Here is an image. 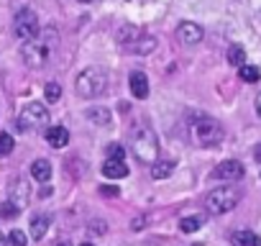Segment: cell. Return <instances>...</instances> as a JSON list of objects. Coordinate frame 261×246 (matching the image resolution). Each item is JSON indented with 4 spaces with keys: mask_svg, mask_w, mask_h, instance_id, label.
<instances>
[{
    "mask_svg": "<svg viewBox=\"0 0 261 246\" xmlns=\"http://www.w3.org/2000/svg\"><path fill=\"white\" fill-rule=\"evenodd\" d=\"M202 26L200 23H192V21H185V23H179V29H177V39H179V44H185V46H195V44H200L202 41Z\"/></svg>",
    "mask_w": 261,
    "mask_h": 246,
    "instance_id": "obj_8",
    "label": "cell"
},
{
    "mask_svg": "<svg viewBox=\"0 0 261 246\" xmlns=\"http://www.w3.org/2000/svg\"><path fill=\"white\" fill-rule=\"evenodd\" d=\"M49 126V110L46 105L41 103H26L21 115H18V131H36V129H44Z\"/></svg>",
    "mask_w": 261,
    "mask_h": 246,
    "instance_id": "obj_6",
    "label": "cell"
},
{
    "mask_svg": "<svg viewBox=\"0 0 261 246\" xmlns=\"http://www.w3.org/2000/svg\"><path fill=\"white\" fill-rule=\"evenodd\" d=\"M230 243L233 246H261V238L253 231H233L230 233Z\"/></svg>",
    "mask_w": 261,
    "mask_h": 246,
    "instance_id": "obj_14",
    "label": "cell"
},
{
    "mask_svg": "<svg viewBox=\"0 0 261 246\" xmlns=\"http://www.w3.org/2000/svg\"><path fill=\"white\" fill-rule=\"evenodd\" d=\"M11 203H16L21 210L26 208V203H29V185L23 180H16V185L11 190Z\"/></svg>",
    "mask_w": 261,
    "mask_h": 246,
    "instance_id": "obj_15",
    "label": "cell"
},
{
    "mask_svg": "<svg viewBox=\"0 0 261 246\" xmlns=\"http://www.w3.org/2000/svg\"><path fill=\"white\" fill-rule=\"evenodd\" d=\"M130 152L144 164H154L159 159V136L149 126H136L130 131Z\"/></svg>",
    "mask_w": 261,
    "mask_h": 246,
    "instance_id": "obj_2",
    "label": "cell"
},
{
    "mask_svg": "<svg viewBox=\"0 0 261 246\" xmlns=\"http://www.w3.org/2000/svg\"><path fill=\"white\" fill-rule=\"evenodd\" d=\"M130 226H134V231H141V226H144V218H136V220L130 223Z\"/></svg>",
    "mask_w": 261,
    "mask_h": 246,
    "instance_id": "obj_31",
    "label": "cell"
},
{
    "mask_svg": "<svg viewBox=\"0 0 261 246\" xmlns=\"http://www.w3.org/2000/svg\"><path fill=\"white\" fill-rule=\"evenodd\" d=\"M80 246H92V243H80Z\"/></svg>",
    "mask_w": 261,
    "mask_h": 246,
    "instance_id": "obj_36",
    "label": "cell"
},
{
    "mask_svg": "<svg viewBox=\"0 0 261 246\" xmlns=\"http://www.w3.org/2000/svg\"><path fill=\"white\" fill-rule=\"evenodd\" d=\"M13 146H16V144H13V136H11V134H6V131L0 134V157H8V154L13 152Z\"/></svg>",
    "mask_w": 261,
    "mask_h": 246,
    "instance_id": "obj_25",
    "label": "cell"
},
{
    "mask_svg": "<svg viewBox=\"0 0 261 246\" xmlns=\"http://www.w3.org/2000/svg\"><path fill=\"white\" fill-rule=\"evenodd\" d=\"M31 177L39 180V182H46V180L51 177V164H49L46 159H36V162L31 164Z\"/></svg>",
    "mask_w": 261,
    "mask_h": 246,
    "instance_id": "obj_17",
    "label": "cell"
},
{
    "mask_svg": "<svg viewBox=\"0 0 261 246\" xmlns=\"http://www.w3.org/2000/svg\"><path fill=\"white\" fill-rule=\"evenodd\" d=\"M49 223H51V215H44V213L34 215V218H31V238H34V241H41V238L46 236Z\"/></svg>",
    "mask_w": 261,
    "mask_h": 246,
    "instance_id": "obj_13",
    "label": "cell"
},
{
    "mask_svg": "<svg viewBox=\"0 0 261 246\" xmlns=\"http://www.w3.org/2000/svg\"><path fill=\"white\" fill-rule=\"evenodd\" d=\"M102 195H118V187H110V185H102Z\"/></svg>",
    "mask_w": 261,
    "mask_h": 246,
    "instance_id": "obj_30",
    "label": "cell"
},
{
    "mask_svg": "<svg viewBox=\"0 0 261 246\" xmlns=\"http://www.w3.org/2000/svg\"><path fill=\"white\" fill-rule=\"evenodd\" d=\"M39 31H41V29H39V18H36V13H34L31 8H23V11L16 13L13 34H16L18 41H29V39H34Z\"/></svg>",
    "mask_w": 261,
    "mask_h": 246,
    "instance_id": "obj_7",
    "label": "cell"
},
{
    "mask_svg": "<svg viewBox=\"0 0 261 246\" xmlns=\"http://www.w3.org/2000/svg\"><path fill=\"white\" fill-rule=\"evenodd\" d=\"M256 110H258V115H261V95L256 97Z\"/></svg>",
    "mask_w": 261,
    "mask_h": 246,
    "instance_id": "obj_32",
    "label": "cell"
},
{
    "mask_svg": "<svg viewBox=\"0 0 261 246\" xmlns=\"http://www.w3.org/2000/svg\"><path fill=\"white\" fill-rule=\"evenodd\" d=\"M154 46H156V39H151V36H144L141 39V34L128 44V49L136 52V54H149V52H154Z\"/></svg>",
    "mask_w": 261,
    "mask_h": 246,
    "instance_id": "obj_16",
    "label": "cell"
},
{
    "mask_svg": "<svg viewBox=\"0 0 261 246\" xmlns=\"http://www.w3.org/2000/svg\"><path fill=\"white\" fill-rule=\"evenodd\" d=\"M128 85H130V92H134V97H139V100L149 97V77H146L144 72H130Z\"/></svg>",
    "mask_w": 261,
    "mask_h": 246,
    "instance_id": "obj_10",
    "label": "cell"
},
{
    "mask_svg": "<svg viewBox=\"0 0 261 246\" xmlns=\"http://www.w3.org/2000/svg\"><path fill=\"white\" fill-rule=\"evenodd\" d=\"M21 213V208L16 205V203H0V218H6V220H11V218H16Z\"/></svg>",
    "mask_w": 261,
    "mask_h": 246,
    "instance_id": "obj_23",
    "label": "cell"
},
{
    "mask_svg": "<svg viewBox=\"0 0 261 246\" xmlns=\"http://www.w3.org/2000/svg\"><path fill=\"white\" fill-rule=\"evenodd\" d=\"M202 223H205L202 215H190V218H182V220H179V228H182L185 233H195L197 228H202Z\"/></svg>",
    "mask_w": 261,
    "mask_h": 246,
    "instance_id": "obj_20",
    "label": "cell"
},
{
    "mask_svg": "<svg viewBox=\"0 0 261 246\" xmlns=\"http://www.w3.org/2000/svg\"><path fill=\"white\" fill-rule=\"evenodd\" d=\"M54 246H69V243H67V241H59V243H54Z\"/></svg>",
    "mask_w": 261,
    "mask_h": 246,
    "instance_id": "obj_33",
    "label": "cell"
},
{
    "mask_svg": "<svg viewBox=\"0 0 261 246\" xmlns=\"http://www.w3.org/2000/svg\"><path fill=\"white\" fill-rule=\"evenodd\" d=\"M238 198H241V192L236 187H215V190L207 192L205 208H207L210 215H223V213H230L238 205Z\"/></svg>",
    "mask_w": 261,
    "mask_h": 246,
    "instance_id": "obj_5",
    "label": "cell"
},
{
    "mask_svg": "<svg viewBox=\"0 0 261 246\" xmlns=\"http://www.w3.org/2000/svg\"><path fill=\"white\" fill-rule=\"evenodd\" d=\"M0 246H6V238H3V233H0Z\"/></svg>",
    "mask_w": 261,
    "mask_h": 246,
    "instance_id": "obj_34",
    "label": "cell"
},
{
    "mask_svg": "<svg viewBox=\"0 0 261 246\" xmlns=\"http://www.w3.org/2000/svg\"><path fill=\"white\" fill-rule=\"evenodd\" d=\"M80 3H95V0H80Z\"/></svg>",
    "mask_w": 261,
    "mask_h": 246,
    "instance_id": "obj_35",
    "label": "cell"
},
{
    "mask_svg": "<svg viewBox=\"0 0 261 246\" xmlns=\"http://www.w3.org/2000/svg\"><path fill=\"white\" fill-rule=\"evenodd\" d=\"M90 233H105V220H92L90 223Z\"/></svg>",
    "mask_w": 261,
    "mask_h": 246,
    "instance_id": "obj_29",
    "label": "cell"
},
{
    "mask_svg": "<svg viewBox=\"0 0 261 246\" xmlns=\"http://www.w3.org/2000/svg\"><path fill=\"white\" fill-rule=\"evenodd\" d=\"M8 241H11V246H26V243H29V238H26V233H23L21 228H13V231L8 233Z\"/></svg>",
    "mask_w": 261,
    "mask_h": 246,
    "instance_id": "obj_27",
    "label": "cell"
},
{
    "mask_svg": "<svg viewBox=\"0 0 261 246\" xmlns=\"http://www.w3.org/2000/svg\"><path fill=\"white\" fill-rule=\"evenodd\" d=\"M125 157V149L120 144H108V159H123Z\"/></svg>",
    "mask_w": 261,
    "mask_h": 246,
    "instance_id": "obj_28",
    "label": "cell"
},
{
    "mask_svg": "<svg viewBox=\"0 0 261 246\" xmlns=\"http://www.w3.org/2000/svg\"><path fill=\"white\" fill-rule=\"evenodd\" d=\"M213 177H215V180H241V177H243V164L236 162V159L220 162V164L213 169Z\"/></svg>",
    "mask_w": 261,
    "mask_h": 246,
    "instance_id": "obj_9",
    "label": "cell"
},
{
    "mask_svg": "<svg viewBox=\"0 0 261 246\" xmlns=\"http://www.w3.org/2000/svg\"><path fill=\"white\" fill-rule=\"evenodd\" d=\"M46 141H49V146H54V149H64V146L69 144V131H67L64 126H49V129H46Z\"/></svg>",
    "mask_w": 261,
    "mask_h": 246,
    "instance_id": "obj_12",
    "label": "cell"
},
{
    "mask_svg": "<svg viewBox=\"0 0 261 246\" xmlns=\"http://www.w3.org/2000/svg\"><path fill=\"white\" fill-rule=\"evenodd\" d=\"M238 75H241L243 82H258V80H261V72H258V67H253V64H241V67H238Z\"/></svg>",
    "mask_w": 261,
    "mask_h": 246,
    "instance_id": "obj_19",
    "label": "cell"
},
{
    "mask_svg": "<svg viewBox=\"0 0 261 246\" xmlns=\"http://www.w3.org/2000/svg\"><path fill=\"white\" fill-rule=\"evenodd\" d=\"M44 92H46V100H49V103H57V100L62 97V85H59V82H49Z\"/></svg>",
    "mask_w": 261,
    "mask_h": 246,
    "instance_id": "obj_26",
    "label": "cell"
},
{
    "mask_svg": "<svg viewBox=\"0 0 261 246\" xmlns=\"http://www.w3.org/2000/svg\"><path fill=\"white\" fill-rule=\"evenodd\" d=\"M190 136H192V141H195L197 146L210 149V146H218V144L223 141L225 131H223V126H220V120H215V118H210V115H200V118L192 120Z\"/></svg>",
    "mask_w": 261,
    "mask_h": 246,
    "instance_id": "obj_3",
    "label": "cell"
},
{
    "mask_svg": "<svg viewBox=\"0 0 261 246\" xmlns=\"http://www.w3.org/2000/svg\"><path fill=\"white\" fill-rule=\"evenodd\" d=\"M128 164L123 162V159H108L105 164H102V175L108 177V180H123V177H128Z\"/></svg>",
    "mask_w": 261,
    "mask_h": 246,
    "instance_id": "obj_11",
    "label": "cell"
},
{
    "mask_svg": "<svg viewBox=\"0 0 261 246\" xmlns=\"http://www.w3.org/2000/svg\"><path fill=\"white\" fill-rule=\"evenodd\" d=\"M139 34H141V31H139V29H134V26H123V29L118 31V39H120V41H123V44L128 46V44L134 41V39H136Z\"/></svg>",
    "mask_w": 261,
    "mask_h": 246,
    "instance_id": "obj_24",
    "label": "cell"
},
{
    "mask_svg": "<svg viewBox=\"0 0 261 246\" xmlns=\"http://www.w3.org/2000/svg\"><path fill=\"white\" fill-rule=\"evenodd\" d=\"M105 85H108L105 69H100V67H87V69H82V72L77 75L74 90H77L80 97L92 100V97H97V95L105 92Z\"/></svg>",
    "mask_w": 261,
    "mask_h": 246,
    "instance_id": "obj_4",
    "label": "cell"
},
{
    "mask_svg": "<svg viewBox=\"0 0 261 246\" xmlns=\"http://www.w3.org/2000/svg\"><path fill=\"white\" fill-rule=\"evenodd\" d=\"M57 44H59V34H57L54 29H41L34 39L23 41L21 57H23V62H26L29 67L39 69V67H44V64L51 59V54L57 52Z\"/></svg>",
    "mask_w": 261,
    "mask_h": 246,
    "instance_id": "obj_1",
    "label": "cell"
},
{
    "mask_svg": "<svg viewBox=\"0 0 261 246\" xmlns=\"http://www.w3.org/2000/svg\"><path fill=\"white\" fill-rule=\"evenodd\" d=\"M87 118H90L92 123H100V126H110V113H108L105 108H92V110H87Z\"/></svg>",
    "mask_w": 261,
    "mask_h": 246,
    "instance_id": "obj_21",
    "label": "cell"
},
{
    "mask_svg": "<svg viewBox=\"0 0 261 246\" xmlns=\"http://www.w3.org/2000/svg\"><path fill=\"white\" fill-rule=\"evenodd\" d=\"M174 167H177L174 162H159V159H156L154 167H151V177H154V180H167V177L174 172Z\"/></svg>",
    "mask_w": 261,
    "mask_h": 246,
    "instance_id": "obj_18",
    "label": "cell"
},
{
    "mask_svg": "<svg viewBox=\"0 0 261 246\" xmlns=\"http://www.w3.org/2000/svg\"><path fill=\"white\" fill-rule=\"evenodd\" d=\"M228 64H233V67H241V64H246V52H243L238 44H233V46L228 49Z\"/></svg>",
    "mask_w": 261,
    "mask_h": 246,
    "instance_id": "obj_22",
    "label": "cell"
}]
</instances>
